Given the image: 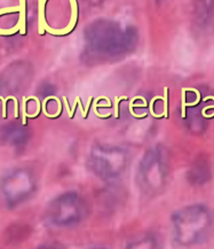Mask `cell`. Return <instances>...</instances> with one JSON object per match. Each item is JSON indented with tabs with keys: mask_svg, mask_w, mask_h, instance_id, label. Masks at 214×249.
Segmentation results:
<instances>
[{
	"mask_svg": "<svg viewBox=\"0 0 214 249\" xmlns=\"http://www.w3.org/2000/svg\"><path fill=\"white\" fill-rule=\"evenodd\" d=\"M186 122L191 132L202 133L206 127V119L204 117L202 106H195L188 108L186 115Z\"/></svg>",
	"mask_w": 214,
	"mask_h": 249,
	"instance_id": "obj_8",
	"label": "cell"
},
{
	"mask_svg": "<svg viewBox=\"0 0 214 249\" xmlns=\"http://www.w3.org/2000/svg\"><path fill=\"white\" fill-rule=\"evenodd\" d=\"M87 206L76 192H66L53 199L49 204V222L57 228H69L81 223L87 215Z\"/></svg>",
	"mask_w": 214,
	"mask_h": 249,
	"instance_id": "obj_3",
	"label": "cell"
},
{
	"mask_svg": "<svg viewBox=\"0 0 214 249\" xmlns=\"http://www.w3.org/2000/svg\"><path fill=\"white\" fill-rule=\"evenodd\" d=\"M212 177V170L209 160L204 156H199L193 162L187 172V179L194 186H203L209 183Z\"/></svg>",
	"mask_w": 214,
	"mask_h": 249,
	"instance_id": "obj_7",
	"label": "cell"
},
{
	"mask_svg": "<svg viewBox=\"0 0 214 249\" xmlns=\"http://www.w3.org/2000/svg\"><path fill=\"white\" fill-rule=\"evenodd\" d=\"M193 23L199 34H209L214 28V0H194Z\"/></svg>",
	"mask_w": 214,
	"mask_h": 249,
	"instance_id": "obj_6",
	"label": "cell"
},
{
	"mask_svg": "<svg viewBox=\"0 0 214 249\" xmlns=\"http://www.w3.org/2000/svg\"><path fill=\"white\" fill-rule=\"evenodd\" d=\"M158 1H162V0H158Z\"/></svg>",
	"mask_w": 214,
	"mask_h": 249,
	"instance_id": "obj_9",
	"label": "cell"
},
{
	"mask_svg": "<svg viewBox=\"0 0 214 249\" xmlns=\"http://www.w3.org/2000/svg\"><path fill=\"white\" fill-rule=\"evenodd\" d=\"M214 218L203 204H190L177 210L172 216L175 242L182 247H191L203 242L212 231Z\"/></svg>",
	"mask_w": 214,
	"mask_h": 249,
	"instance_id": "obj_2",
	"label": "cell"
},
{
	"mask_svg": "<svg viewBox=\"0 0 214 249\" xmlns=\"http://www.w3.org/2000/svg\"><path fill=\"white\" fill-rule=\"evenodd\" d=\"M86 46L94 55L115 57L131 52L137 43L136 30L124 29L119 23L108 18H99L86 27Z\"/></svg>",
	"mask_w": 214,
	"mask_h": 249,
	"instance_id": "obj_1",
	"label": "cell"
},
{
	"mask_svg": "<svg viewBox=\"0 0 214 249\" xmlns=\"http://www.w3.org/2000/svg\"><path fill=\"white\" fill-rule=\"evenodd\" d=\"M139 175L147 193H158L164 187L167 177V162L164 149L161 147L149 149L140 162Z\"/></svg>",
	"mask_w": 214,
	"mask_h": 249,
	"instance_id": "obj_5",
	"label": "cell"
},
{
	"mask_svg": "<svg viewBox=\"0 0 214 249\" xmlns=\"http://www.w3.org/2000/svg\"><path fill=\"white\" fill-rule=\"evenodd\" d=\"M92 170L105 180L120 177L129 164V155L125 149L110 145H98L92 148L89 158Z\"/></svg>",
	"mask_w": 214,
	"mask_h": 249,
	"instance_id": "obj_4",
	"label": "cell"
}]
</instances>
